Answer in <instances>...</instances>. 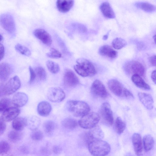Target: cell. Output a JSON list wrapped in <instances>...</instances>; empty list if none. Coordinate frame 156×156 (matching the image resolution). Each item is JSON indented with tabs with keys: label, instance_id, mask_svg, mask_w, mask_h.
I'll list each match as a JSON object with an SVG mask.
<instances>
[{
	"label": "cell",
	"instance_id": "obj_1",
	"mask_svg": "<svg viewBox=\"0 0 156 156\" xmlns=\"http://www.w3.org/2000/svg\"><path fill=\"white\" fill-rule=\"evenodd\" d=\"M76 62L77 64L74 66V69L80 76L83 77L92 76L96 74L97 71L94 66L89 60L79 58L76 60Z\"/></svg>",
	"mask_w": 156,
	"mask_h": 156
},
{
	"label": "cell",
	"instance_id": "obj_2",
	"mask_svg": "<svg viewBox=\"0 0 156 156\" xmlns=\"http://www.w3.org/2000/svg\"><path fill=\"white\" fill-rule=\"evenodd\" d=\"M88 145L90 152L94 156L107 155L109 153L111 149L110 145L101 139L93 140Z\"/></svg>",
	"mask_w": 156,
	"mask_h": 156
},
{
	"label": "cell",
	"instance_id": "obj_3",
	"mask_svg": "<svg viewBox=\"0 0 156 156\" xmlns=\"http://www.w3.org/2000/svg\"><path fill=\"white\" fill-rule=\"evenodd\" d=\"M66 106L70 112L77 117H82L90 111L89 105L86 102L82 101H69L67 103Z\"/></svg>",
	"mask_w": 156,
	"mask_h": 156
},
{
	"label": "cell",
	"instance_id": "obj_4",
	"mask_svg": "<svg viewBox=\"0 0 156 156\" xmlns=\"http://www.w3.org/2000/svg\"><path fill=\"white\" fill-rule=\"evenodd\" d=\"M108 87L112 93L116 96L124 97L128 98H134L132 94L127 89L125 88L117 80L112 79L108 82Z\"/></svg>",
	"mask_w": 156,
	"mask_h": 156
},
{
	"label": "cell",
	"instance_id": "obj_5",
	"mask_svg": "<svg viewBox=\"0 0 156 156\" xmlns=\"http://www.w3.org/2000/svg\"><path fill=\"white\" fill-rule=\"evenodd\" d=\"M100 119L99 114L95 112H89L82 116L78 124L83 128L90 129L97 125Z\"/></svg>",
	"mask_w": 156,
	"mask_h": 156
},
{
	"label": "cell",
	"instance_id": "obj_6",
	"mask_svg": "<svg viewBox=\"0 0 156 156\" xmlns=\"http://www.w3.org/2000/svg\"><path fill=\"white\" fill-rule=\"evenodd\" d=\"M20 80L17 76L11 78L5 84H3L2 92L3 95H8L12 94L20 87Z\"/></svg>",
	"mask_w": 156,
	"mask_h": 156
},
{
	"label": "cell",
	"instance_id": "obj_7",
	"mask_svg": "<svg viewBox=\"0 0 156 156\" xmlns=\"http://www.w3.org/2000/svg\"><path fill=\"white\" fill-rule=\"evenodd\" d=\"M100 119L108 126H112L114 122V118L111 106L108 102H105L101 105L100 110Z\"/></svg>",
	"mask_w": 156,
	"mask_h": 156
},
{
	"label": "cell",
	"instance_id": "obj_8",
	"mask_svg": "<svg viewBox=\"0 0 156 156\" xmlns=\"http://www.w3.org/2000/svg\"><path fill=\"white\" fill-rule=\"evenodd\" d=\"M0 24L2 27L9 34L14 33L16 26L14 18L9 14L3 13L0 16Z\"/></svg>",
	"mask_w": 156,
	"mask_h": 156
},
{
	"label": "cell",
	"instance_id": "obj_9",
	"mask_svg": "<svg viewBox=\"0 0 156 156\" xmlns=\"http://www.w3.org/2000/svg\"><path fill=\"white\" fill-rule=\"evenodd\" d=\"M125 69L128 73L137 74L142 77L145 76V69L144 66L139 62L132 61L127 62L125 65Z\"/></svg>",
	"mask_w": 156,
	"mask_h": 156
},
{
	"label": "cell",
	"instance_id": "obj_10",
	"mask_svg": "<svg viewBox=\"0 0 156 156\" xmlns=\"http://www.w3.org/2000/svg\"><path fill=\"white\" fill-rule=\"evenodd\" d=\"M90 90L92 94L97 98H105L108 95V93L104 85L98 80H96L93 82L91 86Z\"/></svg>",
	"mask_w": 156,
	"mask_h": 156
},
{
	"label": "cell",
	"instance_id": "obj_11",
	"mask_svg": "<svg viewBox=\"0 0 156 156\" xmlns=\"http://www.w3.org/2000/svg\"><path fill=\"white\" fill-rule=\"evenodd\" d=\"M47 96L48 98L54 102H60L65 98V94L60 88L53 87L50 88L47 91Z\"/></svg>",
	"mask_w": 156,
	"mask_h": 156
},
{
	"label": "cell",
	"instance_id": "obj_12",
	"mask_svg": "<svg viewBox=\"0 0 156 156\" xmlns=\"http://www.w3.org/2000/svg\"><path fill=\"white\" fill-rule=\"evenodd\" d=\"M63 80L65 84L69 87H74L79 82V79L74 72L70 69H66L64 73Z\"/></svg>",
	"mask_w": 156,
	"mask_h": 156
},
{
	"label": "cell",
	"instance_id": "obj_13",
	"mask_svg": "<svg viewBox=\"0 0 156 156\" xmlns=\"http://www.w3.org/2000/svg\"><path fill=\"white\" fill-rule=\"evenodd\" d=\"M34 35L40 40L43 44L47 45H50L52 42V39L50 35L44 30L38 28L33 32Z\"/></svg>",
	"mask_w": 156,
	"mask_h": 156
},
{
	"label": "cell",
	"instance_id": "obj_14",
	"mask_svg": "<svg viewBox=\"0 0 156 156\" xmlns=\"http://www.w3.org/2000/svg\"><path fill=\"white\" fill-rule=\"evenodd\" d=\"M19 108L14 105L10 106L2 113L1 117L5 121L9 122L14 120L20 113Z\"/></svg>",
	"mask_w": 156,
	"mask_h": 156
},
{
	"label": "cell",
	"instance_id": "obj_15",
	"mask_svg": "<svg viewBox=\"0 0 156 156\" xmlns=\"http://www.w3.org/2000/svg\"><path fill=\"white\" fill-rule=\"evenodd\" d=\"M28 99V97L26 94L18 92L13 95L12 102L13 105L20 107L26 105Z\"/></svg>",
	"mask_w": 156,
	"mask_h": 156
},
{
	"label": "cell",
	"instance_id": "obj_16",
	"mask_svg": "<svg viewBox=\"0 0 156 156\" xmlns=\"http://www.w3.org/2000/svg\"><path fill=\"white\" fill-rule=\"evenodd\" d=\"M132 142L135 152L137 155L142 154L143 147L141 136L138 133H134L132 136Z\"/></svg>",
	"mask_w": 156,
	"mask_h": 156
},
{
	"label": "cell",
	"instance_id": "obj_17",
	"mask_svg": "<svg viewBox=\"0 0 156 156\" xmlns=\"http://www.w3.org/2000/svg\"><path fill=\"white\" fill-rule=\"evenodd\" d=\"M138 95L140 101L146 108L148 110H151L153 108L154 101L150 94L144 93L139 92Z\"/></svg>",
	"mask_w": 156,
	"mask_h": 156
},
{
	"label": "cell",
	"instance_id": "obj_18",
	"mask_svg": "<svg viewBox=\"0 0 156 156\" xmlns=\"http://www.w3.org/2000/svg\"><path fill=\"white\" fill-rule=\"evenodd\" d=\"M101 55L111 59H114L117 56V52L108 45H104L101 47L98 51Z\"/></svg>",
	"mask_w": 156,
	"mask_h": 156
},
{
	"label": "cell",
	"instance_id": "obj_19",
	"mask_svg": "<svg viewBox=\"0 0 156 156\" xmlns=\"http://www.w3.org/2000/svg\"><path fill=\"white\" fill-rule=\"evenodd\" d=\"M11 72L12 68L9 64L5 62L0 63V81H6Z\"/></svg>",
	"mask_w": 156,
	"mask_h": 156
},
{
	"label": "cell",
	"instance_id": "obj_20",
	"mask_svg": "<svg viewBox=\"0 0 156 156\" xmlns=\"http://www.w3.org/2000/svg\"><path fill=\"white\" fill-rule=\"evenodd\" d=\"M73 4V0H57L56 6L59 12L66 13L70 10Z\"/></svg>",
	"mask_w": 156,
	"mask_h": 156
},
{
	"label": "cell",
	"instance_id": "obj_21",
	"mask_svg": "<svg viewBox=\"0 0 156 156\" xmlns=\"http://www.w3.org/2000/svg\"><path fill=\"white\" fill-rule=\"evenodd\" d=\"M51 107L50 104L46 101H42L38 105L37 111L39 114L43 116L48 115L51 110Z\"/></svg>",
	"mask_w": 156,
	"mask_h": 156
},
{
	"label": "cell",
	"instance_id": "obj_22",
	"mask_svg": "<svg viewBox=\"0 0 156 156\" xmlns=\"http://www.w3.org/2000/svg\"><path fill=\"white\" fill-rule=\"evenodd\" d=\"M100 8L101 12L106 17L109 19L115 17L114 12L108 2H103L100 5Z\"/></svg>",
	"mask_w": 156,
	"mask_h": 156
},
{
	"label": "cell",
	"instance_id": "obj_23",
	"mask_svg": "<svg viewBox=\"0 0 156 156\" xmlns=\"http://www.w3.org/2000/svg\"><path fill=\"white\" fill-rule=\"evenodd\" d=\"M131 80L135 85L138 87L145 90L150 89V86L146 83L140 75L134 74L133 75Z\"/></svg>",
	"mask_w": 156,
	"mask_h": 156
},
{
	"label": "cell",
	"instance_id": "obj_24",
	"mask_svg": "<svg viewBox=\"0 0 156 156\" xmlns=\"http://www.w3.org/2000/svg\"><path fill=\"white\" fill-rule=\"evenodd\" d=\"M90 129L88 132L93 140L101 139L104 137V133L99 126L96 125Z\"/></svg>",
	"mask_w": 156,
	"mask_h": 156
},
{
	"label": "cell",
	"instance_id": "obj_25",
	"mask_svg": "<svg viewBox=\"0 0 156 156\" xmlns=\"http://www.w3.org/2000/svg\"><path fill=\"white\" fill-rule=\"evenodd\" d=\"M27 125V119L23 118L16 117L13 120L12 124L13 128L16 130L20 131Z\"/></svg>",
	"mask_w": 156,
	"mask_h": 156
},
{
	"label": "cell",
	"instance_id": "obj_26",
	"mask_svg": "<svg viewBox=\"0 0 156 156\" xmlns=\"http://www.w3.org/2000/svg\"><path fill=\"white\" fill-rule=\"evenodd\" d=\"M143 143L144 149L148 152L153 148L154 141L153 137L150 134H147L144 136L143 138Z\"/></svg>",
	"mask_w": 156,
	"mask_h": 156
},
{
	"label": "cell",
	"instance_id": "obj_27",
	"mask_svg": "<svg viewBox=\"0 0 156 156\" xmlns=\"http://www.w3.org/2000/svg\"><path fill=\"white\" fill-rule=\"evenodd\" d=\"M135 5L137 8L148 12H154L156 9L154 5L148 2H137L135 4Z\"/></svg>",
	"mask_w": 156,
	"mask_h": 156
},
{
	"label": "cell",
	"instance_id": "obj_28",
	"mask_svg": "<svg viewBox=\"0 0 156 156\" xmlns=\"http://www.w3.org/2000/svg\"><path fill=\"white\" fill-rule=\"evenodd\" d=\"M40 124V119L36 116H32L28 120L27 119V125L33 131L37 129Z\"/></svg>",
	"mask_w": 156,
	"mask_h": 156
},
{
	"label": "cell",
	"instance_id": "obj_29",
	"mask_svg": "<svg viewBox=\"0 0 156 156\" xmlns=\"http://www.w3.org/2000/svg\"><path fill=\"white\" fill-rule=\"evenodd\" d=\"M43 127L44 132L48 134L52 133L57 127L56 123L51 120H47L43 123Z\"/></svg>",
	"mask_w": 156,
	"mask_h": 156
},
{
	"label": "cell",
	"instance_id": "obj_30",
	"mask_svg": "<svg viewBox=\"0 0 156 156\" xmlns=\"http://www.w3.org/2000/svg\"><path fill=\"white\" fill-rule=\"evenodd\" d=\"M62 124L66 129H73L77 127L78 122L75 119H73L67 118L62 121Z\"/></svg>",
	"mask_w": 156,
	"mask_h": 156
},
{
	"label": "cell",
	"instance_id": "obj_31",
	"mask_svg": "<svg viewBox=\"0 0 156 156\" xmlns=\"http://www.w3.org/2000/svg\"><path fill=\"white\" fill-rule=\"evenodd\" d=\"M115 126L116 132L120 134L125 129L126 125L124 122L120 117H118L115 120Z\"/></svg>",
	"mask_w": 156,
	"mask_h": 156
},
{
	"label": "cell",
	"instance_id": "obj_32",
	"mask_svg": "<svg viewBox=\"0 0 156 156\" xmlns=\"http://www.w3.org/2000/svg\"><path fill=\"white\" fill-rule=\"evenodd\" d=\"M46 64L48 70L52 73L56 74L60 70L59 65L55 62L48 60L46 61Z\"/></svg>",
	"mask_w": 156,
	"mask_h": 156
},
{
	"label": "cell",
	"instance_id": "obj_33",
	"mask_svg": "<svg viewBox=\"0 0 156 156\" xmlns=\"http://www.w3.org/2000/svg\"><path fill=\"white\" fill-rule=\"evenodd\" d=\"M126 44V41L123 39L117 37L113 40L112 42L113 47L115 49L119 50L122 49Z\"/></svg>",
	"mask_w": 156,
	"mask_h": 156
},
{
	"label": "cell",
	"instance_id": "obj_34",
	"mask_svg": "<svg viewBox=\"0 0 156 156\" xmlns=\"http://www.w3.org/2000/svg\"><path fill=\"white\" fill-rule=\"evenodd\" d=\"M12 101L8 98H4L1 99L0 100V113H3L12 106Z\"/></svg>",
	"mask_w": 156,
	"mask_h": 156
},
{
	"label": "cell",
	"instance_id": "obj_35",
	"mask_svg": "<svg viewBox=\"0 0 156 156\" xmlns=\"http://www.w3.org/2000/svg\"><path fill=\"white\" fill-rule=\"evenodd\" d=\"M36 76L41 80H44L47 78V74L44 69L41 66L36 67L34 70Z\"/></svg>",
	"mask_w": 156,
	"mask_h": 156
},
{
	"label": "cell",
	"instance_id": "obj_36",
	"mask_svg": "<svg viewBox=\"0 0 156 156\" xmlns=\"http://www.w3.org/2000/svg\"><path fill=\"white\" fill-rule=\"evenodd\" d=\"M15 48L17 51L23 55L29 57L31 55L30 51L27 47L20 44H16Z\"/></svg>",
	"mask_w": 156,
	"mask_h": 156
},
{
	"label": "cell",
	"instance_id": "obj_37",
	"mask_svg": "<svg viewBox=\"0 0 156 156\" xmlns=\"http://www.w3.org/2000/svg\"><path fill=\"white\" fill-rule=\"evenodd\" d=\"M8 136L10 141L13 142H16L18 141L21 139L22 134L19 131L15 130L9 133Z\"/></svg>",
	"mask_w": 156,
	"mask_h": 156
},
{
	"label": "cell",
	"instance_id": "obj_38",
	"mask_svg": "<svg viewBox=\"0 0 156 156\" xmlns=\"http://www.w3.org/2000/svg\"><path fill=\"white\" fill-rule=\"evenodd\" d=\"M46 55L52 58H58L62 57L61 53L58 50L54 48H51L49 51L47 53Z\"/></svg>",
	"mask_w": 156,
	"mask_h": 156
},
{
	"label": "cell",
	"instance_id": "obj_39",
	"mask_svg": "<svg viewBox=\"0 0 156 156\" xmlns=\"http://www.w3.org/2000/svg\"><path fill=\"white\" fill-rule=\"evenodd\" d=\"M33 131L31 134V137L33 140L38 141L42 139L43 137V134L42 131L37 129Z\"/></svg>",
	"mask_w": 156,
	"mask_h": 156
},
{
	"label": "cell",
	"instance_id": "obj_40",
	"mask_svg": "<svg viewBox=\"0 0 156 156\" xmlns=\"http://www.w3.org/2000/svg\"><path fill=\"white\" fill-rule=\"evenodd\" d=\"M10 146L5 141H0V154H6L9 151Z\"/></svg>",
	"mask_w": 156,
	"mask_h": 156
},
{
	"label": "cell",
	"instance_id": "obj_41",
	"mask_svg": "<svg viewBox=\"0 0 156 156\" xmlns=\"http://www.w3.org/2000/svg\"><path fill=\"white\" fill-rule=\"evenodd\" d=\"M82 137L84 142L87 144L93 140L88 132L83 134L82 135Z\"/></svg>",
	"mask_w": 156,
	"mask_h": 156
},
{
	"label": "cell",
	"instance_id": "obj_42",
	"mask_svg": "<svg viewBox=\"0 0 156 156\" xmlns=\"http://www.w3.org/2000/svg\"><path fill=\"white\" fill-rule=\"evenodd\" d=\"M29 70L30 73L29 82L30 83H31L33 82L35 79L36 77V75L34 70L31 66H30L29 67Z\"/></svg>",
	"mask_w": 156,
	"mask_h": 156
},
{
	"label": "cell",
	"instance_id": "obj_43",
	"mask_svg": "<svg viewBox=\"0 0 156 156\" xmlns=\"http://www.w3.org/2000/svg\"><path fill=\"white\" fill-rule=\"evenodd\" d=\"M6 126L5 121L2 117H0V134L2 133L5 131Z\"/></svg>",
	"mask_w": 156,
	"mask_h": 156
},
{
	"label": "cell",
	"instance_id": "obj_44",
	"mask_svg": "<svg viewBox=\"0 0 156 156\" xmlns=\"http://www.w3.org/2000/svg\"><path fill=\"white\" fill-rule=\"evenodd\" d=\"M5 53L4 48L3 44L0 43V61L3 58Z\"/></svg>",
	"mask_w": 156,
	"mask_h": 156
},
{
	"label": "cell",
	"instance_id": "obj_45",
	"mask_svg": "<svg viewBox=\"0 0 156 156\" xmlns=\"http://www.w3.org/2000/svg\"><path fill=\"white\" fill-rule=\"evenodd\" d=\"M156 55H153L151 56L149 59V61L151 64L154 66H155L156 63Z\"/></svg>",
	"mask_w": 156,
	"mask_h": 156
},
{
	"label": "cell",
	"instance_id": "obj_46",
	"mask_svg": "<svg viewBox=\"0 0 156 156\" xmlns=\"http://www.w3.org/2000/svg\"><path fill=\"white\" fill-rule=\"evenodd\" d=\"M156 71L155 70H154L152 73L151 74V78L153 82L154 83V84H156Z\"/></svg>",
	"mask_w": 156,
	"mask_h": 156
},
{
	"label": "cell",
	"instance_id": "obj_47",
	"mask_svg": "<svg viewBox=\"0 0 156 156\" xmlns=\"http://www.w3.org/2000/svg\"><path fill=\"white\" fill-rule=\"evenodd\" d=\"M53 151L55 153L57 154L61 151V149L58 146H55L53 148Z\"/></svg>",
	"mask_w": 156,
	"mask_h": 156
},
{
	"label": "cell",
	"instance_id": "obj_48",
	"mask_svg": "<svg viewBox=\"0 0 156 156\" xmlns=\"http://www.w3.org/2000/svg\"><path fill=\"white\" fill-rule=\"evenodd\" d=\"M3 84L0 83V97L3 96L2 92V87Z\"/></svg>",
	"mask_w": 156,
	"mask_h": 156
},
{
	"label": "cell",
	"instance_id": "obj_49",
	"mask_svg": "<svg viewBox=\"0 0 156 156\" xmlns=\"http://www.w3.org/2000/svg\"><path fill=\"white\" fill-rule=\"evenodd\" d=\"M108 34H107L105 35H104L103 37V39L104 40H106L108 38Z\"/></svg>",
	"mask_w": 156,
	"mask_h": 156
},
{
	"label": "cell",
	"instance_id": "obj_50",
	"mask_svg": "<svg viewBox=\"0 0 156 156\" xmlns=\"http://www.w3.org/2000/svg\"><path fill=\"white\" fill-rule=\"evenodd\" d=\"M3 39V37L1 34H0V41H2Z\"/></svg>",
	"mask_w": 156,
	"mask_h": 156
},
{
	"label": "cell",
	"instance_id": "obj_51",
	"mask_svg": "<svg viewBox=\"0 0 156 156\" xmlns=\"http://www.w3.org/2000/svg\"><path fill=\"white\" fill-rule=\"evenodd\" d=\"M155 35H154L153 36V39L154 41V42L155 43Z\"/></svg>",
	"mask_w": 156,
	"mask_h": 156
}]
</instances>
